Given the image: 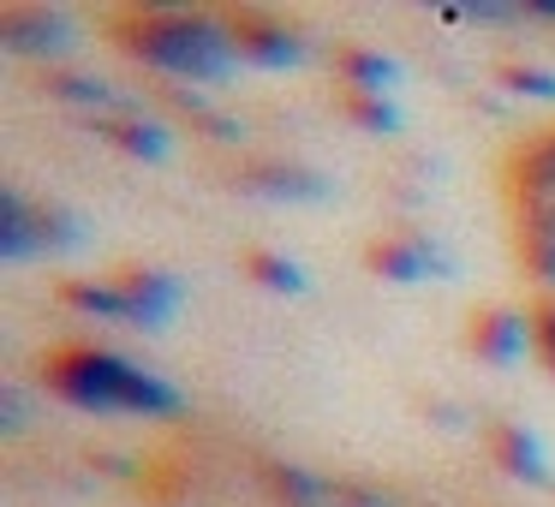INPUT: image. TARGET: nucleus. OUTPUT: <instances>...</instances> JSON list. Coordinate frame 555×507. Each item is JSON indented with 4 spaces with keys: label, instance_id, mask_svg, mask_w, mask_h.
Masks as SVG:
<instances>
[{
    "label": "nucleus",
    "instance_id": "nucleus-14",
    "mask_svg": "<svg viewBox=\"0 0 555 507\" xmlns=\"http://www.w3.org/2000/svg\"><path fill=\"white\" fill-rule=\"evenodd\" d=\"M37 251V204H25V197L7 185L0 192V263H30Z\"/></svg>",
    "mask_w": 555,
    "mask_h": 507
},
{
    "label": "nucleus",
    "instance_id": "nucleus-15",
    "mask_svg": "<svg viewBox=\"0 0 555 507\" xmlns=\"http://www.w3.org/2000/svg\"><path fill=\"white\" fill-rule=\"evenodd\" d=\"M335 73L347 78L352 96H383V90L400 78V66L388 61V54H376V49H340L335 54Z\"/></svg>",
    "mask_w": 555,
    "mask_h": 507
},
{
    "label": "nucleus",
    "instance_id": "nucleus-24",
    "mask_svg": "<svg viewBox=\"0 0 555 507\" xmlns=\"http://www.w3.org/2000/svg\"><path fill=\"white\" fill-rule=\"evenodd\" d=\"M0 424H7V430H18V424H25V400H18V388H7V394H0Z\"/></svg>",
    "mask_w": 555,
    "mask_h": 507
},
{
    "label": "nucleus",
    "instance_id": "nucleus-7",
    "mask_svg": "<svg viewBox=\"0 0 555 507\" xmlns=\"http://www.w3.org/2000/svg\"><path fill=\"white\" fill-rule=\"evenodd\" d=\"M114 287L126 292V311H132L138 328H162L173 311H180V281L162 275V269H150V263L120 269V275H114Z\"/></svg>",
    "mask_w": 555,
    "mask_h": 507
},
{
    "label": "nucleus",
    "instance_id": "nucleus-16",
    "mask_svg": "<svg viewBox=\"0 0 555 507\" xmlns=\"http://www.w3.org/2000/svg\"><path fill=\"white\" fill-rule=\"evenodd\" d=\"M240 263L263 292H281V299H299L305 292V269L293 263V257H281V251H245Z\"/></svg>",
    "mask_w": 555,
    "mask_h": 507
},
{
    "label": "nucleus",
    "instance_id": "nucleus-4",
    "mask_svg": "<svg viewBox=\"0 0 555 507\" xmlns=\"http://www.w3.org/2000/svg\"><path fill=\"white\" fill-rule=\"evenodd\" d=\"M364 269L371 275H383V281H424V275H448V257H442V245H430L424 233H383V239H371L364 245Z\"/></svg>",
    "mask_w": 555,
    "mask_h": 507
},
{
    "label": "nucleus",
    "instance_id": "nucleus-1",
    "mask_svg": "<svg viewBox=\"0 0 555 507\" xmlns=\"http://www.w3.org/2000/svg\"><path fill=\"white\" fill-rule=\"evenodd\" d=\"M120 54L138 66L173 78V84H216V78L240 73V49H233L228 18L216 13H126L114 25Z\"/></svg>",
    "mask_w": 555,
    "mask_h": 507
},
{
    "label": "nucleus",
    "instance_id": "nucleus-18",
    "mask_svg": "<svg viewBox=\"0 0 555 507\" xmlns=\"http://www.w3.org/2000/svg\"><path fill=\"white\" fill-rule=\"evenodd\" d=\"M42 90L73 102V108H90V120H96V108H114V90L90 73H42Z\"/></svg>",
    "mask_w": 555,
    "mask_h": 507
},
{
    "label": "nucleus",
    "instance_id": "nucleus-2",
    "mask_svg": "<svg viewBox=\"0 0 555 507\" xmlns=\"http://www.w3.org/2000/svg\"><path fill=\"white\" fill-rule=\"evenodd\" d=\"M49 394H61L78 412H144V418H173L180 412V388L162 376L126 364L108 347H61L42 364Z\"/></svg>",
    "mask_w": 555,
    "mask_h": 507
},
{
    "label": "nucleus",
    "instance_id": "nucleus-10",
    "mask_svg": "<svg viewBox=\"0 0 555 507\" xmlns=\"http://www.w3.org/2000/svg\"><path fill=\"white\" fill-rule=\"evenodd\" d=\"M490 459L519 483H550V459H543V442L526 430V424H490Z\"/></svg>",
    "mask_w": 555,
    "mask_h": 507
},
{
    "label": "nucleus",
    "instance_id": "nucleus-13",
    "mask_svg": "<svg viewBox=\"0 0 555 507\" xmlns=\"http://www.w3.org/2000/svg\"><path fill=\"white\" fill-rule=\"evenodd\" d=\"M263 483L275 490L281 507H347L335 478H317V471H305V466H281L275 459V466H263Z\"/></svg>",
    "mask_w": 555,
    "mask_h": 507
},
{
    "label": "nucleus",
    "instance_id": "nucleus-25",
    "mask_svg": "<svg viewBox=\"0 0 555 507\" xmlns=\"http://www.w3.org/2000/svg\"><path fill=\"white\" fill-rule=\"evenodd\" d=\"M526 13H538V18H555V0H526Z\"/></svg>",
    "mask_w": 555,
    "mask_h": 507
},
{
    "label": "nucleus",
    "instance_id": "nucleus-21",
    "mask_svg": "<svg viewBox=\"0 0 555 507\" xmlns=\"http://www.w3.org/2000/svg\"><path fill=\"white\" fill-rule=\"evenodd\" d=\"M502 78L507 90H519V96H543V102H555V73H543V66H502Z\"/></svg>",
    "mask_w": 555,
    "mask_h": 507
},
{
    "label": "nucleus",
    "instance_id": "nucleus-22",
    "mask_svg": "<svg viewBox=\"0 0 555 507\" xmlns=\"http://www.w3.org/2000/svg\"><path fill=\"white\" fill-rule=\"evenodd\" d=\"M531 347H538V359L555 370V299H543L538 311H531Z\"/></svg>",
    "mask_w": 555,
    "mask_h": 507
},
{
    "label": "nucleus",
    "instance_id": "nucleus-23",
    "mask_svg": "<svg viewBox=\"0 0 555 507\" xmlns=\"http://www.w3.org/2000/svg\"><path fill=\"white\" fill-rule=\"evenodd\" d=\"M526 6H502V0H472L466 18H478V25H502V18H519Z\"/></svg>",
    "mask_w": 555,
    "mask_h": 507
},
{
    "label": "nucleus",
    "instance_id": "nucleus-5",
    "mask_svg": "<svg viewBox=\"0 0 555 507\" xmlns=\"http://www.w3.org/2000/svg\"><path fill=\"white\" fill-rule=\"evenodd\" d=\"M233 185L251 197H269V204H323L335 185L323 180L317 168H305V161H245L240 173H233Z\"/></svg>",
    "mask_w": 555,
    "mask_h": 507
},
{
    "label": "nucleus",
    "instance_id": "nucleus-3",
    "mask_svg": "<svg viewBox=\"0 0 555 507\" xmlns=\"http://www.w3.org/2000/svg\"><path fill=\"white\" fill-rule=\"evenodd\" d=\"M0 49L25 61H54L73 49V18L61 6H7L0 13Z\"/></svg>",
    "mask_w": 555,
    "mask_h": 507
},
{
    "label": "nucleus",
    "instance_id": "nucleus-8",
    "mask_svg": "<svg viewBox=\"0 0 555 507\" xmlns=\"http://www.w3.org/2000/svg\"><path fill=\"white\" fill-rule=\"evenodd\" d=\"M526 340H531V316L507 311V304L478 311V316H472V328H466V347L478 352L483 364H514L519 352H526Z\"/></svg>",
    "mask_w": 555,
    "mask_h": 507
},
{
    "label": "nucleus",
    "instance_id": "nucleus-17",
    "mask_svg": "<svg viewBox=\"0 0 555 507\" xmlns=\"http://www.w3.org/2000/svg\"><path fill=\"white\" fill-rule=\"evenodd\" d=\"M61 299L78 304V311H90V316H102V323H132V311H126V292L114 287V281H66Z\"/></svg>",
    "mask_w": 555,
    "mask_h": 507
},
{
    "label": "nucleus",
    "instance_id": "nucleus-19",
    "mask_svg": "<svg viewBox=\"0 0 555 507\" xmlns=\"http://www.w3.org/2000/svg\"><path fill=\"white\" fill-rule=\"evenodd\" d=\"M78 239H85V227L73 221V209L37 204V251H73Z\"/></svg>",
    "mask_w": 555,
    "mask_h": 507
},
{
    "label": "nucleus",
    "instance_id": "nucleus-20",
    "mask_svg": "<svg viewBox=\"0 0 555 507\" xmlns=\"http://www.w3.org/2000/svg\"><path fill=\"white\" fill-rule=\"evenodd\" d=\"M347 114L364 126V132H400V108L388 96H352L347 90Z\"/></svg>",
    "mask_w": 555,
    "mask_h": 507
},
{
    "label": "nucleus",
    "instance_id": "nucleus-12",
    "mask_svg": "<svg viewBox=\"0 0 555 507\" xmlns=\"http://www.w3.org/2000/svg\"><path fill=\"white\" fill-rule=\"evenodd\" d=\"M514 197L519 204H555V132H538L514 150Z\"/></svg>",
    "mask_w": 555,
    "mask_h": 507
},
{
    "label": "nucleus",
    "instance_id": "nucleus-6",
    "mask_svg": "<svg viewBox=\"0 0 555 507\" xmlns=\"http://www.w3.org/2000/svg\"><path fill=\"white\" fill-rule=\"evenodd\" d=\"M228 30H233V49H240L245 66H299L305 61V42L269 13H233Z\"/></svg>",
    "mask_w": 555,
    "mask_h": 507
},
{
    "label": "nucleus",
    "instance_id": "nucleus-11",
    "mask_svg": "<svg viewBox=\"0 0 555 507\" xmlns=\"http://www.w3.org/2000/svg\"><path fill=\"white\" fill-rule=\"evenodd\" d=\"M514 245H519V263L555 287V204H519Z\"/></svg>",
    "mask_w": 555,
    "mask_h": 507
},
{
    "label": "nucleus",
    "instance_id": "nucleus-9",
    "mask_svg": "<svg viewBox=\"0 0 555 507\" xmlns=\"http://www.w3.org/2000/svg\"><path fill=\"white\" fill-rule=\"evenodd\" d=\"M90 132H102L120 156L132 161H168V126L150 120V114H102V120H90Z\"/></svg>",
    "mask_w": 555,
    "mask_h": 507
}]
</instances>
